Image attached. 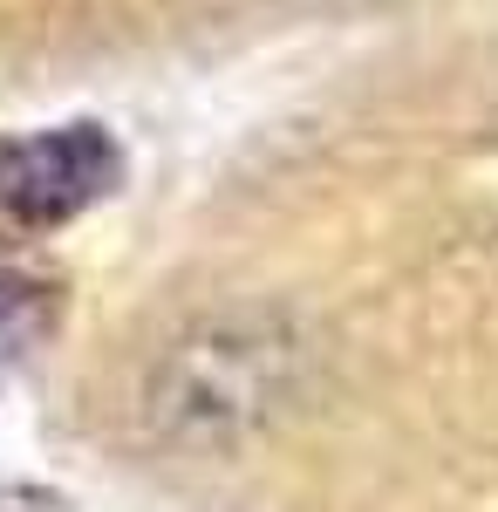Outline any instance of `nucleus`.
I'll return each instance as SVG.
<instances>
[{
  "instance_id": "nucleus-1",
  "label": "nucleus",
  "mask_w": 498,
  "mask_h": 512,
  "mask_svg": "<svg viewBox=\"0 0 498 512\" xmlns=\"http://www.w3.org/2000/svg\"><path fill=\"white\" fill-rule=\"evenodd\" d=\"M294 349L273 328H239V321H205L151 376V424L185 437H226L260 424L287 396Z\"/></svg>"
},
{
  "instance_id": "nucleus-3",
  "label": "nucleus",
  "mask_w": 498,
  "mask_h": 512,
  "mask_svg": "<svg viewBox=\"0 0 498 512\" xmlns=\"http://www.w3.org/2000/svg\"><path fill=\"white\" fill-rule=\"evenodd\" d=\"M48 315V294H41V280L14 274V267H0V355H14L28 335L41 328Z\"/></svg>"
},
{
  "instance_id": "nucleus-2",
  "label": "nucleus",
  "mask_w": 498,
  "mask_h": 512,
  "mask_svg": "<svg viewBox=\"0 0 498 512\" xmlns=\"http://www.w3.org/2000/svg\"><path fill=\"white\" fill-rule=\"evenodd\" d=\"M123 151L103 123H55L0 144V205L21 226H62L116 192Z\"/></svg>"
}]
</instances>
